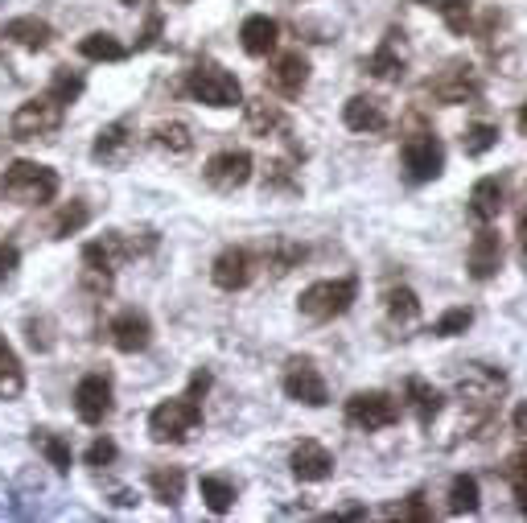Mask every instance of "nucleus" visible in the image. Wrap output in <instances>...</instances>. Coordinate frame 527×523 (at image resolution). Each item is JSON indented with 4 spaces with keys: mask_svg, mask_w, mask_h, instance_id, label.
<instances>
[{
    "mask_svg": "<svg viewBox=\"0 0 527 523\" xmlns=\"http://www.w3.org/2000/svg\"><path fill=\"white\" fill-rule=\"evenodd\" d=\"M264 186H268V190H276V186H289V190H293V186H297V182H293V169H289L285 161H276L272 173L264 178Z\"/></svg>",
    "mask_w": 527,
    "mask_h": 523,
    "instance_id": "43",
    "label": "nucleus"
},
{
    "mask_svg": "<svg viewBox=\"0 0 527 523\" xmlns=\"http://www.w3.org/2000/svg\"><path fill=\"white\" fill-rule=\"evenodd\" d=\"M75 412L83 425H103L112 416V379L108 375H83L75 388Z\"/></svg>",
    "mask_w": 527,
    "mask_h": 523,
    "instance_id": "9",
    "label": "nucleus"
},
{
    "mask_svg": "<svg viewBox=\"0 0 527 523\" xmlns=\"http://www.w3.org/2000/svg\"><path fill=\"white\" fill-rule=\"evenodd\" d=\"M515 128L527 136V103H523V108H519V116H515Z\"/></svg>",
    "mask_w": 527,
    "mask_h": 523,
    "instance_id": "50",
    "label": "nucleus"
},
{
    "mask_svg": "<svg viewBox=\"0 0 527 523\" xmlns=\"http://www.w3.org/2000/svg\"><path fill=\"white\" fill-rule=\"evenodd\" d=\"M466 268H470L474 281H490V276H499V268H503V239H499V231L482 227V231L474 235L470 256H466Z\"/></svg>",
    "mask_w": 527,
    "mask_h": 523,
    "instance_id": "15",
    "label": "nucleus"
},
{
    "mask_svg": "<svg viewBox=\"0 0 527 523\" xmlns=\"http://www.w3.org/2000/svg\"><path fill=\"white\" fill-rule=\"evenodd\" d=\"M198 491H202V503L215 511V515H227L231 507H235V486L227 482V478H215V474H206L202 482H198Z\"/></svg>",
    "mask_w": 527,
    "mask_h": 523,
    "instance_id": "35",
    "label": "nucleus"
},
{
    "mask_svg": "<svg viewBox=\"0 0 527 523\" xmlns=\"http://www.w3.org/2000/svg\"><path fill=\"white\" fill-rule=\"evenodd\" d=\"M367 75L383 79V83H400L404 79V66H408V54H404V33L400 29H388V38L379 42V50L363 62Z\"/></svg>",
    "mask_w": 527,
    "mask_h": 523,
    "instance_id": "12",
    "label": "nucleus"
},
{
    "mask_svg": "<svg viewBox=\"0 0 527 523\" xmlns=\"http://www.w3.org/2000/svg\"><path fill=\"white\" fill-rule=\"evenodd\" d=\"M21 252H17V243H0V281H9L13 268H17Z\"/></svg>",
    "mask_w": 527,
    "mask_h": 523,
    "instance_id": "44",
    "label": "nucleus"
},
{
    "mask_svg": "<svg viewBox=\"0 0 527 523\" xmlns=\"http://www.w3.org/2000/svg\"><path fill=\"white\" fill-rule=\"evenodd\" d=\"M120 5H128V9H136V5H140V0H120Z\"/></svg>",
    "mask_w": 527,
    "mask_h": 523,
    "instance_id": "51",
    "label": "nucleus"
},
{
    "mask_svg": "<svg viewBox=\"0 0 527 523\" xmlns=\"http://www.w3.org/2000/svg\"><path fill=\"white\" fill-rule=\"evenodd\" d=\"M383 301H388V318L396 322V326H408V322H416L420 318V301H416V293L412 289H388V297H383Z\"/></svg>",
    "mask_w": 527,
    "mask_h": 523,
    "instance_id": "37",
    "label": "nucleus"
},
{
    "mask_svg": "<svg viewBox=\"0 0 527 523\" xmlns=\"http://www.w3.org/2000/svg\"><path fill=\"white\" fill-rule=\"evenodd\" d=\"M503 182L499 178H482V182H474V190H470V215L486 227V223H495L499 215H503Z\"/></svg>",
    "mask_w": 527,
    "mask_h": 523,
    "instance_id": "23",
    "label": "nucleus"
},
{
    "mask_svg": "<svg viewBox=\"0 0 527 523\" xmlns=\"http://www.w3.org/2000/svg\"><path fill=\"white\" fill-rule=\"evenodd\" d=\"M149 486L165 507H178L186 495V474L178 466H157V470H149Z\"/></svg>",
    "mask_w": 527,
    "mask_h": 523,
    "instance_id": "26",
    "label": "nucleus"
},
{
    "mask_svg": "<svg viewBox=\"0 0 527 523\" xmlns=\"http://www.w3.org/2000/svg\"><path fill=\"white\" fill-rule=\"evenodd\" d=\"M153 145H157L161 153H169V157H186V153L194 149V132H190V124H182V120H165V124L153 128Z\"/></svg>",
    "mask_w": 527,
    "mask_h": 523,
    "instance_id": "25",
    "label": "nucleus"
},
{
    "mask_svg": "<svg viewBox=\"0 0 527 523\" xmlns=\"http://www.w3.org/2000/svg\"><path fill=\"white\" fill-rule=\"evenodd\" d=\"M503 474H507L511 491H515V499H519V511L527 515V449H523V453H515V458H507Z\"/></svg>",
    "mask_w": 527,
    "mask_h": 523,
    "instance_id": "40",
    "label": "nucleus"
},
{
    "mask_svg": "<svg viewBox=\"0 0 527 523\" xmlns=\"http://www.w3.org/2000/svg\"><path fill=\"white\" fill-rule=\"evenodd\" d=\"M132 145H136L132 124H128V120H116V124H108V128H103V132L95 136L91 157H95L99 165H112V169H120V165H128V157H132Z\"/></svg>",
    "mask_w": 527,
    "mask_h": 523,
    "instance_id": "14",
    "label": "nucleus"
},
{
    "mask_svg": "<svg viewBox=\"0 0 527 523\" xmlns=\"http://www.w3.org/2000/svg\"><path fill=\"white\" fill-rule=\"evenodd\" d=\"M346 421L355 429H363V433L392 429L400 421V404L388 392H355L346 400Z\"/></svg>",
    "mask_w": 527,
    "mask_h": 523,
    "instance_id": "5",
    "label": "nucleus"
},
{
    "mask_svg": "<svg viewBox=\"0 0 527 523\" xmlns=\"http://www.w3.org/2000/svg\"><path fill=\"white\" fill-rule=\"evenodd\" d=\"M515 235H519V256L527 260V211L519 215V227H515Z\"/></svg>",
    "mask_w": 527,
    "mask_h": 523,
    "instance_id": "48",
    "label": "nucleus"
},
{
    "mask_svg": "<svg viewBox=\"0 0 527 523\" xmlns=\"http://www.w3.org/2000/svg\"><path fill=\"white\" fill-rule=\"evenodd\" d=\"M285 392H289V400H297V404H305V408L330 404L326 379L318 375V367H313L309 359H293V363H289V371H285Z\"/></svg>",
    "mask_w": 527,
    "mask_h": 523,
    "instance_id": "11",
    "label": "nucleus"
},
{
    "mask_svg": "<svg viewBox=\"0 0 527 523\" xmlns=\"http://www.w3.org/2000/svg\"><path fill=\"white\" fill-rule=\"evenodd\" d=\"M495 145H499V128H495V124H486V120L470 124V128H466V136H462L466 157H482V153H490Z\"/></svg>",
    "mask_w": 527,
    "mask_h": 523,
    "instance_id": "38",
    "label": "nucleus"
},
{
    "mask_svg": "<svg viewBox=\"0 0 527 523\" xmlns=\"http://www.w3.org/2000/svg\"><path fill=\"white\" fill-rule=\"evenodd\" d=\"M425 91H429L437 103H445V108H453V103H470V99H478V95H482V83H478V75H474V66L453 62V66H445V71H441L437 79L425 83Z\"/></svg>",
    "mask_w": 527,
    "mask_h": 523,
    "instance_id": "7",
    "label": "nucleus"
},
{
    "mask_svg": "<svg viewBox=\"0 0 527 523\" xmlns=\"http://www.w3.org/2000/svg\"><path fill=\"white\" fill-rule=\"evenodd\" d=\"M112 462H116V441L95 437V441L87 445V466H112Z\"/></svg>",
    "mask_w": 527,
    "mask_h": 523,
    "instance_id": "42",
    "label": "nucleus"
},
{
    "mask_svg": "<svg viewBox=\"0 0 527 523\" xmlns=\"http://www.w3.org/2000/svg\"><path fill=\"white\" fill-rule=\"evenodd\" d=\"M186 91L206 103V108H235V103H243V87L231 71H223L219 62H198L194 71L186 75Z\"/></svg>",
    "mask_w": 527,
    "mask_h": 523,
    "instance_id": "4",
    "label": "nucleus"
},
{
    "mask_svg": "<svg viewBox=\"0 0 527 523\" xmlns=\"http://www.w3.org/2000/svg\"><path fill=\"white\" fill-rule=\"evenodd\" d=\"M112 342H116V351H124V355L145 351V346L153 342L149 318H145V313H136V309H124L120 318L112 322Z\"/></svg>",
    "mask_w": 527,
    "mask_h": 523,
    "instance_id": "20",
    "label": "nucleus"
},
{
    "mask_svg": "<svg viewBox=\"0 0 527 523\" xmlns=\"http://www.w3.org/2000/svg\"><path fill=\"white\" fill-rule=\"evenodd\" d=\"M33 449H38L58 474H70V466H75V453H70V445L58 433H50V429H33Z\"/></svg>",
    "mask_w": 527,
    "mask_h": 523,
    "instance_id": "27",
    "label": "nucleus"
},
{
    "mask_svg": "<svg viewBox=\"0 0 527 523\" xmlns=\"http://www.w3.org/2000/svg\"><path fill=\"white\" fill-rule=\"evenodd\" d=\"M202 425V408L194 396H178V400H165L149 412V437L157 445H182L198 433Z\"/></svg>",
    "mask_w": 527,
    "mask_h": 523,
    "instance_id": "2",
    "label": "nucleus"
},
{
    "mask_svg": "<svg viewBox=\"0 0 527 523\" xmlns=\"http://www.w3.org/2000/svg\"><path fill=\"white\" fill-rule=\"evenodd\" d=\"M359 297V281L355 276H338V281H318L301 293V313L309 322H334L355 305Z\"/></svg>",
    "mask_w": 527,
    "mask_h": 523,
    "instance_id": "3",
    "label": "nucleus"
},
{
    "mask_svg": "<svg viewBox=\"0 0 527 523\" xmlns=\"http://www.w3.org/2000/svg\"><path fill=\"white\" fill-rule=\"evenodd\" d=\"M268 87L276 91V95H285V99H297L301 91H305V83H309V62L301 58V54H280L272 66H268Z\"/></svg>",
    "mask_w": 527,
    "mask_h": 523,
    "instance_id": "17",
    "label": "nucleus"
},
{
    "mask_svg": "<svg viewBox=\"0 0 527 523\" xmlns=\"http://www.w3.org/2000/svg\"><path fill=\"white\" fill-rule=\"evenodd\" d=\"M264 260H268V268H272L276 276H285L289 268H297V264L305 260V248H301V243H293V239H268Z\"/></svg>",
    "mask_w": 527,
    "mask_h": 523,
    "instance_id": "33",
    "label": "nucleus"
},
{
    "mask_svg": "<svg viewBox=\"0 0 527 523\" xmlns=\"http://www.w3.org/2000/svg\"><path fill=\"white\" fill-rule=\"evenodd\" d=\"M0 194L17 206H42L58 194V173L38 161H13L0 178Z\"/></svg>",
    "mask_w": 527,
    "mask_h": 523,
    "instance_id": "1",
    "label": "nucleus"
},
{
    "mask_svg": "<svg viewBox=\"0 0 527 523\" xmlns=\"http://www.w3.org/2000/svg\"><path fill=\"white\" fill-rule=\"evenodd\" d=\"M157 33H161V17L153 13V17H149V25H145V33H140L136 50H149V46H157Z\"/></svg>",
    "mask_w": 527,
    "mask_h": 523,
    "instance_id": "45",
    "label": "nucleus"
},
{
    "mask_svg": "<svg viewBox=\"0 0 527 523\" xmlns=\"http://www.w3.org/2000/svg\"><path fill=\"white\" fill-rule=\"evenodd\" d=\"M342 124L350 132H383L388 128V108H383V99H375V95H355V99H346Z\"/></svg>",
    "mask_w": 527,
    "mask_h": 523,
    "instance_id": "19",
    "label": "nucleus"
},
{
    "mask_svg": "<svg viewBox=\"0 0 527 523\" xmlns=\"http://www.w3.org/2000/svg\"><path fill=\"white\" fill-rule=\"evenodd\" d=\"M338 519H363L367 515V507H342V511H334Z\"/></svg>",
    "mask_w": 527,
    "mask_h": 523,
    "instance_id": "49",
    "label": "nucleus"
},
{
    "mask_svg": "<svg viewBox=\"0 0 527 523\" xmlns=\"http://www.w3.org/2000/svg\"><path fill=\"white\" fill-rule=\"evenodd\" d=\"M116 285V260L103 252V243H87L83 248V289L95 293V297H108Z\"/></svg>",
    "mask_w": 527,
    "mask_h": 523,
    "instance_id": "18",
    "label": "nucleus"
},
{
    "mask_svg": "<svg viewBox=\"0 0 527 523\" xmlns=\"http://www.w3.org/2000/svg\"><path fill=\"white\" fill-rule=\"evenodd\" d=\"M404 169L412 182H433L441 178L445 169V145L437 141V136H412V141H404Z\"/></svg>",
    "mask_w": 527,
    "mask_h": 523,
    "instance_id": "10",
    "label": "nucleus"
},
{
    "mask_svg": "<svg viewBox=\"0 0 527 523\" xmlns=\"http://www.w3.org/2000/svg\"><path fill=\"white\" fill-rule=\"evenodd\" d=\"M248 128L256 132V136H272V132H280L285 128V112H280V103H272V99H248Z\"/></svg>",
    "mask_w": 527,
    "mask_h": 523,
    "instance_id": "31",
    "label": "nucleus"
},
{
    "mask_svg": "<svg viewBox=\"0 0 527 523\" xmlns=\"http://www.w3.org/2000/svg\"><path fill=\"white\" fill-rule=\"evenodd\" d=\"M511 425H515V433H519V437L527 441V400H523V404H519V408L511 412Z\"/></svg>",
    "mask_w": 527,
    "mask_h": 523,
    "instance_id": "47",
    "label": "nucleus"
},
{
    "mask_svg": "<svg viewBox=\"0 0 527 523\" xmlns=\"http://www.w3.org/2000/svg\"><path fill=\"white\" fill-rule=\"evenodd\" d=\"M416 5L437 9V13H441V21L449 25V33H466V29H470L474 0H416Z\"/></svg>",
    "mask_w": 527,
    "mask_h": 523,
    "instance_id": "34",
    "label": "nucleus"
},
{
    "mask_svg": "<svg viewBox=\"0 0 527 523\" xmlns=\"http://www.w3.org/2000/svg\"><path fill=\"white\" fill-rule=\"evenodd\" d=\"M470 326H474V309L458 305V309H445L441 318L433 322V334H437V338H458V334H466Z\"/></svg>",
    "mask_w": 527,
    "mask_h": 523,
    "instance_id": "39",
    "label": "nucleus"
},
{
    "mask_svg": "<svg viewBox=\"0 0 527 523\" xmlns=\"http://www.w3.org/2000/svg\"><path fill=\"white\" fill-rule=\"evenodd\" d=\"M482 503V491H478V478L474 474H458L449 482V515H474Z\"/></svg>",
    "mask_w": 527,
    "mask_h": 523,
    "instance_id": "30",
    "label": "nucleus"
},
{
    "mask_svg": "<svg viewBox=\"0 0 527 523\" xmlns=\"http://www.w3.org/2000/svg\"><path fill=\"white\" fill-rule=\"evenodd\" d=\"M62 112L66 108H62L58 99H50V95L29 99V103H21V108L13 112L9 132L17 136V141H38V136H50V132L62 128Z\"/></svg>",
    "mask_w": 527,
    "mask_h": 523,
    "instance_id": "6",
    "label": "nucleus"
},
{
    "mask_svg": "<svg viewBox=\"0 0 527 523\" xmlns=\"http://www.w3.org/2000/svg\"><path fill=\"white\" fill-rule=\"evenodd\" d=\"M289 466H293V478L297 482H326L334 474V453L322 441H301L293 449Z\"/></svg>",
    "mask_w": 527,
    "mask_h": 523,
    "instance_id": "16",
    "label": "nucleus"
},
{
    "mask_svg": "<svg viewBox=\"0 0 527 523\" xmlns=\"http://www.w3.org/2000/svg\"><path fill=\"white\" fill-rule=\"evenodd\" d=\"M252 182V157L243 149H227L206 161V186L219 194H235L239 186Z\"/></svg>",
    "mask_w": 527,
    "mask_h": 523,
    "instance_id": "8",
    "label": "nucleus"
},
{
    "mask_svg": "<svg viewBox=\"0 0 527 523\" xmlns=\"http://www.w3.org/2000/svg\"><path fill=\"white\" fill-rule=\"evenodd\" d=\"M388 519H416V523H433V511L425 507V499H420V495H412V499H404V503H392V507H388Z\"/></svg>",
    "mask_w": 527,
    "mask_h": 523,
    "instance_id": "41",
    "label": "nucleus"
},
{
    "mask_svg": "<svg viewBox=\"0 0 527 523\" xmlns=\"http://www.w3.org/2000/svg\"><path fill=\"white\" fill-rule=\"evenodd\" d=\"M404 396H408V408H412V416H416V425L420 429H429L437 416H441V404H445V396L433 388V383H425V379H408L404 383Z\"/></svg>",
    "mask_w": 527,
    "mask_h": 523,
    "instance_id": "22",
    "label": "nucleus"
},
{
    "mask_svg": "<svg viewBox=\"0 0 527 523\" xmlns=\"http://www.w3.org/2000/svg\"><path fill=\"white\" fill-rule=\"evenodd\" d=\"M79 54L87 62H124L128 46L120 38H112V33H87V38L79 42Z\"/></svg>",
    "mask_w": 527,
    "mask_h": 523,
    "instance_id": "28",
    "label": "nucleus"
},
{
    "mask_svg": "<svg viewBox=\"0 0 527 523\" xmlns=\"http://www.w3.org/2000/svg\"><path fill=\"white\" fill-rule=\"evenodd\" d=\"M239 42H243V50H248L252 58H268L276 50V42H280V25L272 17H264V13H256V17L243 21Z\"/></svg>",
    "mask_w": 527,
    "mask_h": 523,
    "instance_id": "21",
    "label": "nucleus"
},
{
    "mask_svg": "<svg viewBox=\"0 0 527 523\" xmlns=\"http://www.w3.org/2000/svg\"><path fill=\"white\" fill-rule=\"evenodd\" d=\"M87 223H91V206L75 198V202H66L62 211L54 215V223H50V239H70V235H79Z\"/></svg>",
    "mask_w": 527,
    "mask_h": 523,
    "instance_id": "32",
    "label": "nucleus"
},
{
    "mask_svg": "<svg viewBox=\"0 0 527 523\" xmlns=\"http://www.w3.org/2000/svg\"><path fill=\"white\" fill-rule=\"evenodd\" d=\"M206 388H210V375H206V371H194V375H190V392H186V396L202 400V396H206Z\"/></svg>",
    "mask_w": 527,
    "mask_h": 523,
    "instance_id": "46",
    "label": "nucleus"
},
{
    "mask_svg": "<svg viewBox=\"0 0 527 523\" xmlns=\"http://www.w3.org/2000/svg\"><path fill=\"white\" fill-rule=\"evenodd\" d=\"M83 75L79 71H70V66H58V71L50 75V87H46V95L50 99H58L62 103V108H66V103H75L79 95H83Z\"/></svg>",
    "mask_w": 527,
    "mask_h": 523,
    "instance_id": "36",
    "label": "nucleus"
},
{
    "mask_svg": "<svg viewBox=\"0 0 527 523\" xmlns=\"http://www.w3.org/2000/svg\"><path fill=\"white\" fill-rule=\"evenodd\" d=\"M252 268H256V260L248 248H227V252H219L215 268H210V281H215L223 293H239V289H248Z\"/></svg>",
    "mask_w": 527,
    "mask_h": 523,
    "instance_id": "13",
    "label": "nucleus"
},
{
    "mask_svg": "<svg viewBox=\"0 0 527 523\" xmlns=\"http://www.w3.org/2000/svg\"><path fill=\"white\" fill-rule=\"evenodd\" d=\"M5 38L13 42V46H21V50H50V42H54V29L46 25V21H38V17H17V21H9L5 25Z\"/></svg>",
    "mask_w": 527,
    "mask_h": 523,
    "instance_id": "24",
    "label": "nucleus"
},
{
    "mask_svg": "<svg viewBox=\"0 0 527 523\" xmlns=\"http://www.w3.org/2000/svg\"><path fill=\"white\" fill-rule=\"evenodd\" d=\"M25 392V371L21 359L13 355V346L0 338V400H17Z\"/></svg>",
    "mask_w": 527,
    "mask_h": 523,
    "instance_id": "29",
    "label": "nucleus"
}]
</instances>
